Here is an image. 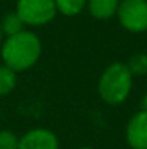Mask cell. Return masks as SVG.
<instances>
[{
  "label": "cell",
  "instance_id": "obj_1",
  "mask_svg": "<svg viewBox=\"0 0 147 149\" xmlns=\"http://www.w3.org/2000/svg\"><path fill=\"white\" fill-rule=\"evenodd\" d=\"M43 45L35 32L26 30L11 37H5L0 45V56L5 65L13 68L16 73L32 68L40 60Z\"/></svg>",
  "mask_w": 147,
  "mask_h": 149
},
{
  "label": "cell",
  "instance_id": "obj_2",
  "mask_svg": "<svg viewBox=\"0 0 147 149\" xmlns=\"http://www.w3.org/2000/svg\"><path fill=\"white\" fill-rule=\"evenodd\" d=\"M133 87V76L127 65L112 62L103 70L98 79V95L108 105H120L130 97Z\"/></svg>",
  "mask_w": 147,
  "mask_h": 149
},
{
  "label": "cell",
  "instance_id": "obj_3",
  "mask_svg": "<svg viewBox=\"0 0 147 149\" xmlns=\"http://www.w3.org/2000/svg\"><path fill=\"white\" fill-rule=\"evenodd\" d=\"M14 11L22 19L24 26L41 27L57 16L54 0H17Z\"/></svg>",
  "mask_w": 147,
  "mask_h": 149
},
{
  "label": "cell",
  "instance_id": "obj_4",
  "mask_svg": "<svg viewBox=\"0 0 147 149\" xmlns=\"http://www.w3.org/2000/svg\"><path fill=\"white\" fill-rule=\"evenodd\" d=\"M125 30L141 33L147 30V0H120L117 15Z\"/></svg>",
  "mask_w": 147,
  "mask_h": 149
},
{
  "label": "cell",
  "instance_id": "obj_5",
  "mask_svg": "<svg viewBox=\"0 0 147 149\" xmlns=\"http://www.w3.org/2000/svg\"><path fill=\"white\" fill-rule=\"evenodd\" d=\"M17 149H60V143L52 130L37 127L27 130L22 136H19Z\"/></svg>",
  "mask_w": 147,
  "mask_h": 149
},
{
  "label": "cell",
  "instance_id": "obj_6",
  "mask_svg": "<svg viewBox=\"0 0 147 149\" xmlns=\"http://www.w3.org/2000/svg\"><path fill=\"white\" fill-rule=\"evenodd\" d=\"M125 140L131 149H147V111H138L128 120Z\"/></svg>",
  "mask_w": 147,
  "mask_h": 149
},
{
  "label": "cell",
  "instance_id": "obj_7",
  "mask_svg": "<svg viewBox=\"0 0 147 149\" xmlns=\"http://www.w3.org/2000/svg\"><path fill=\"white\" fill-rule=\"evenodd\" d=\"M120 0H87V11L92 17L100 21L109 19L117 15Z\"/></svg>",
  "mask_w": 147,
  "mask_h": 149
},
{
  "label": "cell",
  "instance_id": "obj_8",
  "mask_svg": "<svg viewBox=\"0 0 147 149\" xmlns=\"http://www.w3.org/2000/svg\"><path fill=\"white\" fill-rule=\"evenodd\" d=\"M0 27H2V32L5 37H11V35H16L19 32H22L26 26H24L22 19L19 17V15L16 11H10L2 17Z\"/></svg>",
  "mask_w": 147,
  "mask_h": 149
},
{
  "label": "cell",
  "instance_id": "obj_9",
  "mask_svg": "<svg viewBox=\"0 0 147 149\" xmlns=\"http://www.w3.org/2000/svg\"><path fill=\"white\" fill-rule=\"evenodd\" d=\"M17 83V73L8 65L2 63L0 65V97L8 95L14 91Z\"/></svg>",
  "mask_w": 147,
  "mask_h": 149
},
{
  "label": "cell",
  "instance_id": "obj_10",
  "mask_svg": "<svg viewBox=\"0 0 147 149\" xmlns=\"http://www.w3.org/2000/svg\"><path fill=\"white\" fill-rule=\"evenodd\" d=\"M54 2L57 6V13L68 17L78 16L87 6V0H54Z\"/></svg>",
  "mask_w": 147,
  "mask_h": 149
},
{
  "label": "cell",
  "instance_id": "obj_11",
  "mask_svg": "<svg viewBox=\"0 0 147 149\" xmlns=\"http://www.w3.org/2000/svg\"><path fill=\"white\" fill-rule=\"evenodd\" d=\"M125 65H127L128 72L131 73L133 78L144 76V74H147V54H144V52L133 54Z\"/></svg>",
  "mask_w": 147,
  "mask_h": 149
},
{
  "label": "cell",
  "instance_id": "obj_12",
  "mask_svg": "<svg viewBox=\"0 0 147 149\" xmlns=\"http://www.w3.org/2000/svg\"><path fill=\"white\" fill-rule=\"evenodd\" d=\"M19 136L11 130H0V149H17Z\"/></svg>",
  "mask_w": 147,
  "mask_h": 149
},
{
  "label": "cell",
  "instance_id": "obj_13",
  "mask_svg": "<svg viewBox=\"0 0 147 149\" xmlns=\"http://www.w3.org/2000/svg\"><path fill=\"white\" fill-rule=\"evenodd\" d=\"M141 109L142 111H147V94L142 97V100H141Z\"/></svg>",
  "mask_w": 147,
  "mask_h": 149
},
{
  "label": "cell",
  "instance_id": "obj_14",
  "mask_svg": "<svg viewBox=\"0 0 147 149\" xmlns=\"http://www.w3.org/2000/svg\"><path fill=\"white\" fill-rule=\"evenodd\" d=\"M3 37H5V35H3V32H2V27H0V45H2V41H3Z\"/></svg>",
  "mask_w": 147,
  "mask_h": 149
},
{
  "label": "cell",
  "instance_id": "obj_15",
  "mask_svg": "<svg viewBox=\"0 0 147 149\" xmlns=\"http://www.w3.org/2000/svg\"><path fill=\"white\" fill-rule=\"evenodd\" d=\"M79 149H93V148H90V146H82V148H79Z\"/></svg>",
  "mask_w": 147,
  "mask_h": 149
}]
</instances>
